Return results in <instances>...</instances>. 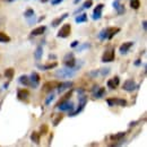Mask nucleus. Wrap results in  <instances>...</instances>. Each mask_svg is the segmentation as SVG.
Wrapping results in <instances>:
<instances>
[{"label":"nucleus","instance_id":"obj_1","mask_svg":"<svg viewBox=\"0 0 147 147\" xmlns=\"http://www.w3.org/2000/svg\"><path fill=\"white\" fill-rule=\"evenodd\" d=\"M119 32H120V28L119 27H107V28H103L98 33V37L102 41H104V40H111L112 37L114 36L115 34H118Z\"/></svg>","mask_w":147,"mask_h":147},{"label":"nucleus","instance_id":"obj_2","mask_svg":"<svg viewBox=\"0 0 147 147\" xmlns=\"http://www.w3.org/2000/svg\"><path fill=\"white\" fill-rule=\"evenodd\" d=\"M87 101H88L87 96L84 95V94H80L79 97H78V102H79V103H78V108H77L76 110H74L73 112H70V113H69V117H75V115L79 114L82 111L85 109V105L87 104Z\"/></svg>","mask_w":147,"mask_h":147},{"label":"nucleus","instance_id":"obj_3","mask_svg":"<svg viewBox=\"0 0 147 147\" xmlns=\"http://www.w3.org/2000/svg\"><path fill=\"white\" fill-rule=\"evenodd\" d=\"M76 75V71L74 70L73 68H63V69H58L55 71V76L59 78H71Z\"/></svg>","mask_w":147,"mask_h":147},{"label":"nucleus","instance_id":"obj_4","mask_svg":"<svg viewBox=\"0 0 147 147\" xmlns=\"http://www.w3.org/2000/svg\"><path fill=\"white\" fill-rule=\"evenodd\" d=\"M70 32H71V25L70 24H65L58 32L57 36L61 37V38H67V37L70 35Z\"/></svg>","mask_w":147,"mask_h":147},{"label":"nucleus","instance_id":"obj_5","mask_svg":"<svg viewBox=\"0 0 147 147\" xmlns=\"http://www.w3.org/2000/svg\"><path fill=\"white\" fill-rule=\"evenodd\" d=\"M57 108L60 111H69V112H73L74 111V103L70 102L69 100L67 101H62V102H59L57 104Z\"/></svg>","mask_w":147,"mask_h":147},{"label":"nucleus","instance_id":"obj_6","mask_svg":"<svg viewBox=\"0 0 147 147\" xmlns=\"http://www.w3.org/2000/svg\"><path fill=\"white\" fill-rule=\"evenodd\" d=\"M107 103L109 107H114V105H119V107H126L127 105V101L123 98H108Z\"/></svg>","mask_w":147,"mask_h":147},{"label":"nucleus","instance_id":"obj_7","mask_svg":"<svg viewBox=\"0 0 147 147\" xmlns=\"http://www.w3.org/2000/svg\"><path fill=\"white\" fill-rule=\"evenodd\" d=\"M63 63H65V66L66 67H68V68H74L75 67V65H76V59L74 58V53H67V55H65V58H63Z\"/></svg>","mask_w":147,"mask_h":147},{"label":"nucleus","instance_id":"obj_8","mask_svg":"<svg viewBox=\"0 0 147 147\" xmlns=\"http://www.w3.org/2000/svg\"><path fill=\"white\" fill-rule=\"evenodd\" d=\"M122 88H123L125 91H127V92H132V91H135L136 88H138V85L135 83V80H132V79H127V80L123 83Z\"/></svg>","mask_w":147,"mask_h":147},{"label":"nucleus","instance_id":"obj_9","mask_svg":"<svg viewBox=\"0 0 147 147\" xmlns=\"http://www.w3.org/2000/svg\"><path fill=\"white\" fill-rule=\"evenodd\" d=\"M103 8H104V5H103V3H98V5L94 8V11H93V15H92V18L94 19V20H98V19L102 18Z\"/></svg>","mask_w":147,"mask_h":147},{"label":"nucleus","instance_id":"obj_10","mask_svg":"<svg viewBox=\"0 0 147 147\" xmlns=\"http://www.w3.org/2000/svg\"><path fill=\"white\" fill-rule=\"evenodd\" d=\"M115 58V53H114V50L110 49V50H107L104 52V55H102V62H111L113 61Z\"/></svg>","mask_w":147,"mask_h":147},{"label":"nucleus","instance_id":"obj_11","mask_svg":"<svg viewBox=\"0 0 147 147\" xmlns=\"http://www.w3.org/2000/svg\"><path fill=\"white\" fill-rule=\"evenodd\" d=\"M73 85H74L73 82H62V83H60V84L57 85V91H58L59 94H61V93H63L65 91L69 90L70 87H73Z\"/></svg>","mask_w":147,"mask_h":147},{"label":"nucleus","instance_id":"obj_12","mask_svg":"<svg viewBox=\"0 0 147 147\" xmlns=\"http://www.w3.org/2000/svg\"><path fill=\"white\" fill-rule=\"evenodd\" d=\"M30 80L32 83V88H37L38 84H40V75L35 71H33L30 76Z\"/></svg>","mask_w":147,"mask_h":147},{"label":"nucleus","instance_id":"obj_13","mask_svg":"<svg viewBox=\"0 0 147 147\" xmlns=\"http://www.w3.org/2000/svg\"><path fill=\"white\" fill-rule=\"evenodd\" d=\"M112 6H113V8L117 10L118 15H122V14L126 11V9H125V6L120 3V0H114V1L112 2Z\"/></svg>","mask_w":147,"mask_h":147},{"label":"nucleus","instance_id":"obj_14","mask_svg":"<svg viewBox=\"0 0 147 147\" xmlns=\"http://www.w3.org/2000/svg\"><path fill=\"white\" fill-rule=\"evenodd\" d=\"M132 45H134V42H132V41L125 42V43H123V44H121V45H120V48H119L120 53H121V55H126L129 50H130V48H131Z\"/></svg>","mask_w":147,"mask_h":147},{"label":"nucleus","instance_id":"obj_15","mask_svg":"<svg viewBox=\"0 0 147 147\" xmlns=\"http://www.w3.org/2000/svg\"><path fill=\"white\" fill-rule=\"evenodd\" d=\"M119 83H120V79H119V77H114V78H112V79H109L108 80V83H107V85H108V87L110 88V90H114V88H117V86L119 85Z\"/></svg>","mask_w":147,"mask_h":147},{"label":"nucleus","instance_id":"obj_16","mask_svg":"<svg viewBox=\"0 0 147 147\" xmlns=\"http://www.w3.org/2000/svg\"><path fill=\"white\" fill-rule=\"evenodd\" d=\"M68 16H69V14H67V13H66V14L61 15L60 17H57V18H55L53 20H52V24H51V25H52V27H57V26H59V25H60V24H61V23H62L65 19L67 18Z\"/></svg>","mask_w":147,"mask_h":147},{"label":"nucleus","instance_id":"obj_17","mask_svg":"<svg viewBox=\"0 0 147 147\" xmlns=\"http://www.w3.org/2000/svg\"><path fill=\"white\" fill-rule=\"evenodd\" d=\"M18 82L22 85H24V86H30V87H32V83H31V80H30V77L26 76V75H22L18 78Z\"/></svg>","mask_w":147,"mask_h":147},{"label":"nucleus","instance_id":"obj_18","mask_svg":"<svg viewBox=\"0 0 147 147\" xmlns=\"http://www.w3.org/2000/svg\"><path fill=\"white\" fill-rule=\"evenodd\" d=\"M47 31V26H38L36 28H34L32 32H31V35H33V36H38V35H42L44 32Z\"/></svg>","mask_w":147,"mask_h":147},{"label":"nucleus","instance_id":"obj_19","mask_svg":"<svg viewBox=\"0 0 147 147\" xmlns=\"http://www.w3.org/2000/svg\"><path fill=\"white\" fill-rule=\"evenodd\" d=\"M28 92L26 91V90H18L17 91V97H18V100L20 101H26L27 100V97H28Z\"/></svg>","mask_w":147,"mask_h":147},{"label":"nucleus","instance_id":"obj_20","mask_svg":"<svg viewBox=\"0 0 147 147\" xmlns=\"http://www.w3.org/2000/svg\"><path fill=\"white\" fill-rule=\"evenodd\" d=\"M58 66L57 62L53 63H48V65H37V68H40L41 70H50V69H53Z\"/></svg>","mask_w":147,"mask_h":147},{"label":"nucleus","instance_id":"obj_21","mask_svg":"<svg viewBox=\"0 0 147 147\" xmlns=\"http://www.w3.org/2000/svg\"><path fill=\"white\" fill-rule=\"evenodd\" d=\"M42 55H43V47L38 45L36 48V50H35V52H34V58H35L36 61H40L42 59Z\"/></svg>","mask_w":147,"mask_h":147},{"label":"nucleus","instance_id":"obj_22","mask_svg":"<svg viewBox=\"0 0 147 147\" xmlns=\"http://www.w3.org/2000/svg\"><path fill=\"white\" fill-rule=\"evenodd\" d=\"M104 94H105V88L104 87H98L97 90H95L94 91V97L95 98H101V97H103L104 96Z\"/></svg>","mask_w":147,"mask_h":147},{"label":"nucleus","instance_id":"obj_23","mask_svg":"<svg viewBox=\"0 0 147 147\" xmlns=\"http://www.w3.org/2000/svg\"><path fill=\"white\" fill-rule=\"evenodd\" d=\"M87 15L85 14V13H83V14H79L78 16H76V18H75V22L77 23V24H82V23H85V22H87Z\"/></svg>","mask_w":147,"mask_h":147},{"label":"nucleus","instance_id":"obj_24","mask_svg":"<svg viewBox=\"0 0 147 147\" xmlns=\"http://www.w3.org/2000/svg\"><path fill=\"white\" fill-rule=\"evenodd\" d=\"M93 6V0H86L84 3H83V6L79 8V9H77L75 13L77 14V13H79V11H82L83 9H88V8H91Z\"/></svg>","mask_w":147,"mask_h":147},{"label":"nucleus","instance_id":"obj_25","mask_svg":"<svg viewBox=\"0 0 147 147\" xmlns=\"http://www.w3.org/2000/svg\"><path fill=\"white\" fill-rule=\"evenodd\" d=\"M91 48V44L90 43H84V44H78L77 47H76V51L77 52H82V51H84L85 49H90Z\"/></svg>","mask_w":147,"mask_h":147},{"label":"nucleus","instance_id":"obj_26","mask_svg":"<svg viewBox=\"0 0 147 147\" xmlns=\"http://www.w3.org/2000/svg\"><path fill=\"white\" fill-rule=\"evenodd\" d=\"M0 42L1 43H9L10 42V37L8 36L6 33L0 32Z\"/></svg>","mask_w":147,"mask_h":147},{"label":"nucleus","instance_id":"obj_27","mask_svg":"<svg viewBox=\"0 0 147 147\" xmlns=\"http://www.w3.org/2000/svg\"><path fill=\"white\" fill-rule=\"evenodd\" d=\"M125 136H126V132H119V134H115V135H111L110 138L112 140H120V139H122Z\"/></svg>","mask_w":147,"mask_h":147},{"label":"nucleus","instance_id":"obj_28","mask_svg":"<svg viewBox=\"0 0 147 147\" xmlns=\"http://www.w3.org/2000/svg\"><path fill=\"white\" fill-rule=\"evenodd\" d=\"M31 140L34 142L36 145L40 144V135L37 134L36 131H33V132H32V135H31Z\"/></svg>","mask_w":147,"mask_h":147},{"label":"nucleus","instance_id":"obj_29","mask_svg":"<svg viewBox=\"0 0 147 147\" xmlns=\"http://www.w3.org/2000/svg\"><path fill=\"white\" fill-rule=\"evenodd\" d=\"M14 75H15V70H14L13 68H8V69L5 70V76H6V78L11 79V78L14 77Z\"/></svg>","mask_w":147,"mask_h":147},{"label":"nucleus","instance_id":"obj_30","mask_svg":"<svg viewBox=\"0 0 147 147\" xmlns=\"http://www.w3.org/2000/svg\"><path fill=\"white\" fill-rule=\"evenodd\" d=\"M34 14H35L34 10H33L32 8H28L27 10H25V13H24V17L28 19V18H31V17H33V16H35Z\"/></svg>","mask_w":147,"mask_h":147},{"label":"nucleus","instance_id":"obj_31","mask_svg":"<svg viewBox=\"0 0 147 147\" xmlns=\"http://www.w3.org/2000/svg\"><path fill=\"white\" fill-rule=\"evenodd\" d=\"M130 7L132 9H139V7H140V0H131L130 1Z\"/></svg>","mask_w":147,"mask_h":147},{"label":"nucleus","instance_id":"obj_32","mask_svg":"<svg viewBox=\"0 0 147 147\" xmlns=\"http://www.w3.org/2000/svg\"><path fill=\"white\" fill-rule=\"evenodd\" d=\"M55 83H47L45 85H44V88H43V91L44 92H51L55 87H52V86H55Z\"/></svg>","mask_w":147,"mask_h":147},{"label":"nucleus","instance_id":"obj_33","mask_svg":"<svg viewBox=\"0 0 147 147\" xmlns=\"http://www.w3.org/2000/svg\"><path fill=\"white\" fill-rule=\"evenodd\" d=\"M53 100H55V94L51 93V94L47 97V100H45V105H50V103H51Z\"/></svg>","mask_w":147,"mask_h":147},{"label":"nucleus","instance_id":"obj_34","mask_svg":"<svg viewBox=\"0 0 147 147\" xmlns=\"http://www.w3.org/2000/svg\"><path fill=\"white\" fill-rule=\"evenodd\" d=\"M61 120H62V114H59V115L57 117V119H55V121H53V126H55V127H57Z\"/></svg>","mask_w":147,"mask_h":147},{"label":"nucleus","instance_id":"obj_35","mask_svg":"<svg viewBox=\"0 0 147 147\" xmlns=\"http://www.w3.org/2000/svg\"><path fill=\"white\" fill-rule=\"evenodd\" d=\"M100 73H101L102 76H107V75H109V74H110V68H103Z\"/></svg>","mask_w":147,"mask_h":147},{"label":"nucleus","instance_id":"obj_36","mask_svg":"<svg viewBox=\"0 0 147 147\" xmlns=\"http://www.w3.org/2000/svg\"><path fill=\"white\" fill-rule=\"evenodd\" d=\"M63 0H51V5L52 6H57V5H59V3H61Z\"/></svg>","mask_w":147,"mask_h":147},{"label":"nucleus","instance_id":"obj_37","mask_svg":"<svg viewBox=\"0 0 147 147\" xmlns=\"http://www.w3.org/2000/svg\"><path fill=\"white\" fill-rule=\"evenodd\" d=\"M98 74H100V71H98V70H93V71H91V73H90V76H92V77H96Z\"/></svg>","mask_w":147,"mask_h":147},{"label":"nucleus","instance_id":"obj_38","mask_svg":"<svg viewBox=\"0 0 147 147\" xmlns=\"http://www.w3.org/2000/svg\"><path fill=\"white\" fill-rule=\"evenodd\" d=\"M78 44H79V42H78V41H74L73 43L70 44V47H71V48H76Z\"/></svg>","mask_w":147,"mask_h":147},{"label":"nucleus","instance_id":"obj_39","mask_svg":"<svg viewBox=\"0 0 147 147\" xmlns=\"http://www.w3.org/2000/svg\"><path fill=\"white\" fill-rule=\"evenodd\" d=\"M135 65H136V66H140V65H142V60H140V59H137V60L135 61Z\"/></svg>","mask_w":147,"mask_h":147},{"label":"nucleus","instance_id":"obj_40","mask_svg":"<svg viewBox=\"0 0 147 147\" xmlns=\"http://www.w3.org/2000/svg\"><path fill=\"white\" fill-rule=\"evenodd\" d=\"M143 28H144V31H146L147 30V22L146 20H144V22H143Z\"/></svg>","mask_w":147,"mask_h":147},{"label":"nucleus","instance_id":"obj_41","mask_svg":"<svg viewBox=\"0 0 147 147\" xmlns=\"http://www.w3.org/2000/svg\"><path fill=\"white\" fill-rule=\"evenodd\" d=\"M8 86H9V83H5V84H3V86H2V90H7V88H8Z\"/></svg>","mask_w":147,"mask_h":147},{"label":"nucleus","instance_id":"obj_42","mask_svg":"<svg viewBox=\"0 0 147 147\" xmlns=\"http://www.w3.org/2000/svg\"><path fill=\"white\" fill-rule=\"evenodd\" d=\"M47 1H49V0H42V2H47Z\"/></svg>","mask_w":147,"mask_h":147},{"label":"nucleus","instance_id":"obj_43","mask_svg":"<svg viewBox=\"0 0 147 147\" xmlns=\"http://www.w3.org/2000/svg\"><path fill=\"white\" fill-rule=\"evenodd\" d=\"M8 1H9V2H11V1H14V0H8Z\"/></svg>","mask_w":147,"mask_h":147}]
</instances>
